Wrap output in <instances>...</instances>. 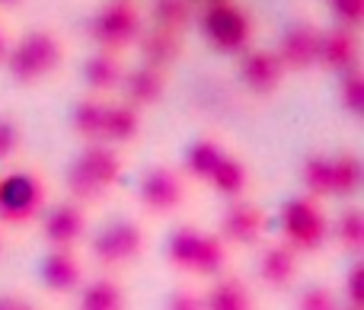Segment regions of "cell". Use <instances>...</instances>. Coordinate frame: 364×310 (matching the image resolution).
<instances>
[{"mask_svg": "<svg viewBox=\"0 0 364 310\" xmlns=\"http://www.w3.org/2000/svg\"><path fill=\"white\" fill-rule=\"evenodd\" d=\"M195 19H198L201 38L218 55H240L243 48H250L252 36H256V19H252V13L240 0H211V4H201Z\"/></svg>", "mask_w": 364, "mask_h": 310, "instance_id": "obj_3", "label": "cell"}, {"mask_svg": "<svg viewBox=\"0 0 364 310\" xmlns=\"http://www.w3.org/2000/svg\"><path fill=\"white\" fill-rule=\"evenodd\" d=\"M141 122L144 112L128 106L125 100H109L106 119H102V141L112 147H128L141 138Z\"/></svg>", "mask_w": 364, "mask_h": 310, "instance_id": "obj_19", "label": "cell"}, {"mask_svg": "<svg viewBox=\"0 0 364 310\" xmlns=\"http://www.w3.org/2000/svg\"><path fill=\"white\" fill-rule=\"evenodd\" d=\"M23 151V125L19 119L0 112V164H10Z\"/></svg>", "mask_w": 364, "mask_h": 310, "instance_id": "obj_32", "label": "cell"}, {"mask_svg": "<svg viewBox=\"0 0 364 310\" xmlns=\"http://www.w3.org/2000/svg\"><path fill=\"white\" fill-rule=\"evenodd\" d=\"M122 74H125V64H122V55L115 51H100L83 61V87L93 96H112L122 83Z\"/></svg>", "mask_w": 364, "mask_h": 310, "instance_id": "obj_20", "label": "cell"}, {"mask_svg": "<svg viewBox=\"0 0 364 310\" xmlns=\"http://www.w3.org/2000/svg\"><path fill=\"white\" fill-rule=\"evenodd\" d=\"M122 173H125V160H122L119 147L106 144V141H93L83 144L68 164V196L77 205H96L119 186Z\"/></svg>", "mask_w": 364, "mask_h": 310, "instance_id": "obj_2", "label": "cell"}, {"mask_svg": "<svg viewBox=\"0 0 364 310\" xmlns=\"http://www.w3.org/2000/svg\"><path fill=\"white\" fill-rule=\"evenodd\" d=\"M90 240V256L102 272H119V269L138 266L147 250V230L134 218H112L106 221Z\"/></svg>", "mask_w": 364, "mask_h": 310, "instance_id": "obj_5", "label": "cell"}, {"mask_svg": "<svg viewBox=\"0 0 364 310\" xmlns=\"http://www.w3.org/2000/svg\"><path fill=\"white\" fill-rule=\"evenodd\" d=\"M301 186H304V196L316 198V202L333 196V154L310 151L301 160Z\"/></svg>", "mask_w": 364, "mask_h": 310, "instance_id": "obj_25", "label": "cell"}, {"mask_svg": "<svg viewBox=\"0 0 364 310\" xmlns=\"http://www.w3.org/2000/svg\"><path fill=\"white\" fill-rule=\"evenodd\" d=\"M48 205V183L36 166L0 173V228H29Z\"/></svg>", "mask_w": 364, "mask_h": 310, "instance_id": "obj_4", "label": "cell"}, {"mask_svg": "<svg viewBox=\"0 0 364 310\" xmlns=\"http://www.w3.org/2000/svg\"><path fill=\"white\" fill-rule=\"evenodd\" d=\"M329 13H333L336 26H346V29H358L364 19V0H326Z\"/></svg>", "mask_w": 364, "mask_h": 310, "instance_id": "obj_34", "label": "cell"}, {"mask_svg": "<svg viewBox=\"0 0 364 310\" xmlns=\"http://www.w3.org/2000/svg\"><path fill=\"white\" fill-rule=\"evenodd\" d=\"M134 48H138L141 64L170 70L173 64L182 58V51H186V36H182V32H173V29H164V26L144 23V29H141Z\"/></svg>", "mask_w": 364, "mask_h": 310, "instance_id": "obj_17", "label": "cell"}, {"mask_svg": "<svg viewBox=\"0 0 364 310\" xmlns=\"http://www.w3.org/2000/svg\"><path fill=\"white\" fill-rule=\"evenodd\" d=\"M278 230H282V240L297 256L320 253L329 240V218L323 211V202L304 196V192L282 202V208H278Z\"/></svg>", "mask_w": 364, "mask_h": 310, "instance_id": "obj_6", "label": "cell"}, {"mask_svg": "<svg viewBox=\"0 0 364 310\" xmlns=\"http://www.w3.org/2000/svg\"><path fill=\"white\" fill-rule=\"evenodd\" d=\"M265 224H269L265 211L243 196V198L227 202V208L220 211L218 234L224 237L230 247H256L265 234Z\"/></svg>", "mask_w": 364, "mask_h": 310, "instance_id": "obj_12", "label": "cell"}, {"mask_svg": "<svg viewBox=\"0 0 364 310\" xmlns=\"http://www.w3.org/2000/svg\"><path fill=\"white\" fill-rule=\"evenodd\" d=\"M320 36L323 29L314 19H294L282 29L275 45V55L282 58L288 74H307L316 68V55H320Z\"/></svg>", "mask_w": 364, "mask_h": 310, "instance_id": "obj_11", "label": "cell"}, {"mask_svg": "<svg viewBox=\"0 0 364 310\" xmlns=\"http://www.w3.org/2000/svg\"><path fill=\"white\" fill-rule=\"evenodd\" d=\"M144 23L147 19H144V10L138 6V0H106L90 16L87 36L100 51L122 55V51L134 48Z\"/></svg>", "mask_w": 364, "mask_h": 310, "instance_id": "obj_7", "label": "cell"}, {"mask_svg": "<svg viewBox=\"0 0 364 310\" xmlns=\"http://www.w3.org/2000/svg\"><path fill=\"white\" fill-rule=\"evenodd\" d=\"M164 310H205L201 307V292H195V288H188V285H179L176 292L166 298Z\"/></svg>", "mask_w": 364, "mask_h": 310, "instance_id": "obj_36", "label": "cell"}, {"mask_svg": "<svg viewBox=\"0 0 364 310\" xmlns=\"http://www.w3.org/2000/svg\"><path fill=\"white\" fill-rule=\"evenodd\" d=\"M0 310H38V307L32 304L29 298H23V294L4 292V294H0Z\"/></svg>", "mask_w": 364, "mask_h": 310, "instance_id": "obj_37", "label": "cell"}, {"mask_svg": "<svg viewBox=\"0 0 364 310\" xmlns=\"http://www.w3.org/2000/svg\"><path fill=\"white\" fill-rule=\"evenodd\" d=\"M38 228L48 250H77L90 237V215L74 198H64L58 205H45V211L38 215Z\"/></svg>", "mask_w": 364, "mask_h": 310, "instance_id": "obj_10", "label": "cell"}, {"mask_svg": "<svg viewBox=\"0 0 364 310\" xmlns=\"http://www.w3.org/2000/svg\"><path fill=\"white\" fill-rule=\"evenodd\" d=\"M26 0H0V13H13V10H19Z\"/></svg>", "mask_w": 364, "mask_h": 310, "instance_id": "obj_38", "label": "cell"}, {"mask_svg": "<svg viewBox=\"0 0 364 310\" xmlns=\"http://www.w3.org/2000/svg\"><path fill=\"white\" fill-rule=\"evenodd\" d=\"M358 29H346V26H329L320 36V55H316V68L326 70V74L339 77L346 70H352L358 61Z\"/></svg>", "mask_w": 364, "mask_h": 310, "instance_id": "obj_16", "label": "cell"}, {"mask_svg": "<svg viewBox=\"0 0 364 310\" xmlns=\"http://www.w3.org/2000/svg\"><path fill=\"white\" fill-rule=\"evenodd\" d=\"M227 154V147L220 144L218 138H195L192 144L182 151V166L179 173L186 179H192V183H208V176H211V170L218 166V160Z\"/></svg>", "mask_w": 364, "mask_h": 310, "instance_id": "obj_23", "label": "cell"}, {"mask_svg": "<svg viewBox=\"0 0 364 310\" xmlns=\"http://www.w3.org/2000/svg\"><path fill=\"white\" fill-rule=\"evenodd\" d=\"M339 310H358V307H346V304H342V307H339Z\"/></svg>", "mask_w": 364, "mask_h": 310, "instance_id": "obj_42", "label": "cell"}, {"mask_svg": "<svg viewBox=\"0 0 364 310\" xmlns=\"http://www.w3.org/2000/svg\"><path fill=\"white\" fill-rule=\"evenodd\" d=\"M256 275L269 292H288V288H294L297 275H301V256L284 240H272L259 253Z\"/></svg>", "mask_w": 364, "mask_h": 310, "instance_id": "obj_15", "label": "cell"}, {"mask_svg": "<svg viewBox=\"0 0 364 310\" xmlns=\"http://www.w3.org/2000/svg\"><path fill=\"white\" fill-rule=\"evenodd\" d=\"M188 198V186L186 176L176 166L166 164H154L141 173L138 179V205L144 215L151 218H166L173 211H179Z\"/></svg>", "mask_w": 364, "mask_h": 310, "instance_id": "obj_8", "label": "cell"}, {"mask_svg": "<svg viewBox=\"0 0 364 310\" xmlns=\"http://www.w3.org/2000/svg\"><path fill=\"white\" fill-rule=\"evenodd\" d=\"M336 96H339V106L346 109V115L361 119L364 115V70H361V64H355L352 70L339 74V90H336Z\"/></svg>", "mask_w": 364, "mask_h": 310, "instance_id": "obj_31", "label": "cell"}, {"mask_svg": "<svg viewBox=\"0 0 364 310\" xmlns=\"http://www.w3.org/2000/svg\"><path fill=\"white\" fill-rule=\"evenodd\" d=\"M329 237L336 240V247L346 250L348 256H358L364 253V211L361 208H342L336 221H329Z\"/></svg>", "mask_w": 364, "mask_h": 310, "instance_id": "obj_29", "label": "cell"}, {"mask_svg": "<svg viewBox=\"0 0 364 310\" xmlns=\"http://www.w3.org/2000/svg\"><path fill=\"white\" fill-rule=\"evenodd\" d=\"M77 310H128V294L119 279L96 275L93 282L77 288Z\"/></svg>", "mask_w": 364, "mask_h": 310, "instance_id": "obj_21", "label": "cell"}, {"mask_svg": "<svg viewBox=\"0 0 364 310\" xmlns=\"http://www.w3.org/2000/svg\"><path fill=\"white\" fill-rule=\"evenodd\" d=\"M112 96H93L83 93L70 109V128L80 138V144H93L102 141V119H106V106Z\"/></svg>", "mask_w": 364, "mask_h": 310, "instance_id": "obj_22", "label": "cell"}, {"mask_svg": "<svg viewBox=\"0 0 364 310\" xmlns=\"http://www.w3.org/2000/svg\"><path fill=\"white\" fill-rule=\"evenodd\" d=\"M342 298L329 285H307L297 294V310H339Z\"/></svg>", "mask_w": 364, "mask_h": 310, "instance_id": "obj_33", "label": "cell"}, {"mask_svg": "<svg viewBox=\"0 0 364 310\" xmlns=\"http://www.w3.org/2000/svg\"><path fill=\"white\" fill-rule=\"evenodd\" d=\"M342 304L346 307H358L364 310V266H361V260L355 262L352 269H348V275H346V288H342Z\"/></svg>", "mask_w": 364, "mask_h": 310, "instance_id": "obj_35", "label": "cell"}, {"mask_svg": "<svg viewBox=\"0 0 364 310\" xmlns=\"http://www.w3.org/2000/svg\"><path fill=\"white\" fill-rule=\"evenodd\" d=\"M237 77L240 87L256 100H269L288 80L282 58L275 55V48H262V45H250L237 55Z\"/></svg>", "mask_w": 364, "mask_h": 310, "instance_id": "obj_9", "label": "cell"}, {"mask_svg": "<svg viewBox=\"0 0 364 310\" xmlns=\"http://www.w3.org/2000/svg\"><path fill=\"white\" fill-rule=\"evenodd\" d=\"M144 19L151 26H164V29L186 36V29L195 19V4L192 0H151V10L144 13Z\"/></svg>", "mask_w": 364, "mask_h": 310, "instance_id": "obj_30", "label": "cell"}, {"mask_svg": "<svg viewBox=\"0 0 364 310\" xmlns=\"http://www.w3.org/2000/svg\"><path fill=\"white\" fill-rule=\"evenodd\" d=\"M64 58H68V42L48 26H36L19 38H10L4 68L19 87H38L64 68Z\"/></svg>", "mask_w": 364, "mask_h": 310, "instance_id": "obj_1", "label": "cell"}, {"mask_svg": "<svg viewBox=\"0 0 364 310\" xmlns=\"http://www.w3.org/2000/svg\"><path fill=\"white\" fill-rule=\"evenodd\" d=\"M201 307L205 310H256L252 292L240 275L224 272L211 279V285L201 292Z\"/></svg>", "mask_w": 364, "mask_h": 310, "instance_id": "obj_18", "label": "cell"}, {"mask_svg": "<svg viewBox=\"0 0 364 310\" xmlns=\"http://www.w3.org/2000/svg\"><path fill=\"white\" fill-rule=\"evenodd\" d=\"M83 260L77 250H48L38 262V282H42L45 294L51 298H68L77 294V288L83 285Z\"/></svg>", "mask_w": 364, "mask_h": 310, "instance_id": "obj_13", "label": "cell"}, {"mask_svg": "<svg viewBox=\"0 0 364 310\" xmlns=\"http://www.w3.org/2000/svg\"><path fill=\"white\" fill-rule=\"evenodd\" d=\"M0 253H4V234H0Z\"/></svg>", "mask_w": 364, "mask_h": 310, "instance_id": "obj_41", "label": "cell"}, {"mask_svg": "<svg viewBox=\"0 0 364 310\" xmlns=\"http://www.w3.org/2000/svg\"><path fill=\"white\" fill-rule=\"evenodd\" d=\"M192 4H195V6H201V4H211V0H192Z\"/></svg>", "mask_w": 364, "mask_h": 310, "instance_id": "obj_40", "label": "cell"}, {"mask_svg": "<svg viewBox=\"0 0 364 310\" xmlns=\"http://www.w3.org/2000/svg\"><path fill=\"white\" fill-rule=\"evenodd\" d=\"M6 48H10V36H6L4 26H0V64H4V58H6Z\"/></svg>", "mask_w": 364, "mask_h": 310, "instance_id": "obj_39", "label": "cell"}, {"mask_svg": "<svg viewBox=\"0 0 364 310\" xmlns=\"http://www.w3.org/2000/svg\"><path fill=\"white\" fill-rule=\"evenodd\" d=\"M227 262H230V243L220 234H201L198 243V256H195L192 275L195 279H218L227 272Z\"/></svg>", "mask_w": 364, "mask_h": 310, "instance_id": "obj_27", "label": "cell"}, {"mask_svg": "<svg viewBox=\"0 0 364 310\" xmlns=\"http://www.w3.org/2000/svg\"><path fill=\"white\" fill-rule=\"evenodd\" d=\"M201 234H205V230L195 228V224H179V228H173V234L166 237V262H170L173 272L192 275Z\"/></svg>", "mask_w": 364, "mask_h": 310, "instance_id": "obj_26", "label": "cell"}, {"mask_svg": "<svg viewBox=\"0 0 364 310\" xmlns=\"http://www.w3.org/2000/svg\"><path fill=\"white\" fill-rule=\"evenodd\" d=\"M205 186H211V189L218 192L220 198H227V202L243 198L246 189H250V166L243 164V157L227 151L224 157L218 160V166L211 170V176H208Z\"/></svg>", "mask_w": 364, "mask_h": 310, "instance_id": "obj_24", "label": "cell"}, {"mask_svg": "<svg viewBox=\"0 0 364 310\" xmlns=\"http://www.w3.org/2000/svg\"><path fill=\"white\" fill-rule=\"evenodd\" d=\"M166 87H170V70L151 68V64H134V68H125L122 74V83L115 93L134 109H154L160 100L166 96Z\"/></svg>", "mask_w": 364, "mask_h": 310, "instance_id": "obj_14", "label": "cell"}, {"mask_svg": "<svg viewBox=\"0 0 364 310\" xmlns=\"http://www.w3.org/2000/svg\"><path fill=\"white\" fill-rule=\"evenodd\" d=\"M361 183H364V166L358 160L355 151H339L333 154V196L329 198H355L361 192Z\"/></svg>", "mask_w": 364, "mask_h": 310, "instance_id": "obj_28", "label": "cell"}]
</instances>
